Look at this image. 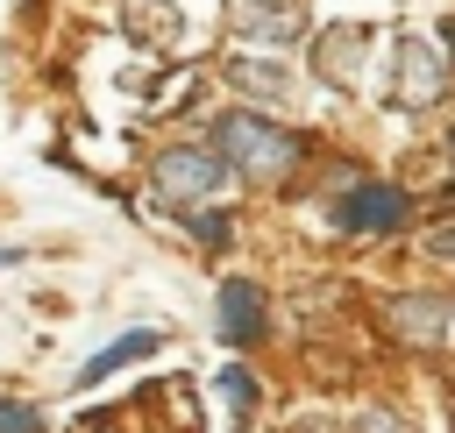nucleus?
<instances>
[{
	"label": "nucleus",
	"mask_w": 455,
	"mask_h": 433,
	"mask_svg": "<svg viewBox=\"0 0 455 433\" xmlns=\"http://www.w3.org/2000/svg\"><path fill=\"white\" fill-rule=\"evenodd\" d=\"M213 156H220V170H235L249 185H277L299 163V135L263 121V114H220L213 121Z\"/></svg>",
	"instance_id": "1"
},
{
	"label": "nucleus",
	"mask_w": 455,
	"mask_h": 433,
	"mask_svg": "<svg viewBox=\"0 0 455 433\" xmlns=\"http://www.w3.org/2000/svg\"><path fill=\"white\" fill-rule=\"evenodd\" d=\"M149 177H156V192L178 199V206H185V199H213V192L228 185V170H220L213 149H164Z\"/></svg>",
	"instance_id": "2"
},
{
	"label": "nucleus",
	"mask_w": 455,
	"mask_h": 433,
	"mask_svg": "<svg viewBox=\"0 0 455 433\" xmlns=\"http://www.w3.org/2000/svg\"><path fill=\"white\" fill-rule=\"evenodd\" d=\"M391 71H398V99H405V106H434V99L448 92V57H441L434 43H419V35H398Z\"/></svg>",
	"instance_id": "3"
},
{
	"label": "nucleus",
	"mask_w": 455,
	"mask_h": 433,
	"mask_svg": "<svg viewBox=\"0 0 455 433\" xmlns=\"http://www.w3.org/2000/svg\"><path fill=\"white\" fill-rule=\"evenodd\" d=\"M363 50H370V28L363 21H341V28H320L313 35V71L327 78V85H355L363 78Z\"/></svg>",
	"instance_id": "4"
},
{
	"label": "nucleus",
	"mask_w": 455,
	"mask_h": 433,
	"mask_svg": "<svg viewBox=\"0 0 455 433\" xmlns=\"http://www.w3.org/2000/svg\"><path fill=\"white\" fill-rule=\"evenodd\" d=\"M334 220H341V234H391L405 220V192L398 185H355L334 206Z\"/></svg>",
	"instance_id": "5"
},
{
	"label": "nucleus",
	"mask_w": 455,
	"mask_h": 433,
	"mask_svg": "<svg viewBox=\"0 0 455 433\" xmlns=\"http://www.w3.org/2000/svg\"><path fill=\"white\" fill-rule=\"evenodd\" d=\"M213 327H220L228 348H256V341H263V284L228 277V284H220V312H213Z\"/></svg>",
	"instance_id": "6"
},
{
	"label": "nucleus",
	"mask_w": 455,
	"mask_h": 433,
	"mask_svg": "<svg viewBox=\"0 0 455 433\" xmlns=\"http://www.w3.org/2000/svg\"><path fill=\"white\" fill-rule=\"evenodd\" d=\"M235 28H242L249 43H277V50H284V43L306 35V14H299L291 0H242V7H235Z\"/></svg>",
	"instance_id": "7"
},
{
	"label": "nucleus",
	"mask_w": 455,
	"mask_h": 433,
	"mask_svg": "<svg viewBox=\"0 0 455 433\" xmlns=\"http://www.w3.org/2000/svg\"><path fill=\"white\" fill-rule=\"evenodd\" d=\"M391 327H398L405 341L434 348V341L448 334V305H441V298H427V291H405V298H391Z\"/></svg>",
	"instance_id": "8"
},
{
	"label": "nucleus",
	"mask_w": 455,
	"mask_h": 433,
	"mask_svg": "<svg viewBox=\"0 0 455 433\" xmlns=\"http://www.w3.org/2000/svg\"><path fill=\"white\" fill-rule=\"evenodd\" d=\"M228 85L249 99H291V71L277 57H228Z\"/></svg>",
	"instance_id": "9"
},
{
	"label": "nucleus",
	"mask_w": 455,
	"mask_h": 433,
	"mask_svg": "<svg viewBox=\"0 0 455 433\" xmlns=\"http://www.w3.org/2000/svg\"><path fill=\"white\" fill-rule=\"evenodd\" d=\"M156 348H164V341H156L149 327H135V334H114V341H107V348H100V355L78 369V383H107L114 369H128V362H142V355H156Z\"/></svg>",
	"instance_id": "10"
},
{
	"label": "nucleus",
	"mask_w": 455,
	"mask_h": 433,
	"mask_svg": "<svg viewBox=\"0 0 455 433\" xmlns=\"http://www.w3.org/2000/svg\"><path fill=\"white\" fill-rule=\"evenodd\" d=\"M0 433H43L36 405H21V398H0Z\"/></svg>",
	"instance_id": "11"
},
{
	"label": "nucleus",
	"mask_w": 455,
	"mask_h": 433,
	"mask_svg": "<svg viewBox=\"0 0 455 433\" xmlns=\"http://www.w3.org/2000/svg\"><path fill=\"white\" fill-rule=\"evenodd\" d=\"M220 398H228V405H249V398H256L249 369H235V362H228V369H220Z\"/></svg>",
	"instance_id": "12"
},
{
	"label": "nucleus",
	"mask_w": 455,
	"mask_h": 433,
	"mask_svg": "<svg viewBox=\"0 0 455 433\" xmlns=\"http://www.w3.org/2000/svg\"><path fill=\"white\" fill-rule=\"evenodd\" d=\"M355 433H405V419H398V412H384V405H370V412L355 419Z\"/></svg>",
	"instance_id": "13"
},
{
	"label": "nucleus",
	"mask_w": 455,
	"mask_h": 433,
	"mask_svg": "<svg viewBox=\"0 0 455 433\" xmlns=\"http://www.w3.org/2000/svg\"><path fill=\"white\" fill-rule=\"evenodd\" d=\"M192 234H199L206 248H220V241H228V220H220V213H199V220H192Z\"/></svg>",
	"instance_id": "14"
},
{
	"label": "nucleus",
	"mask_w": 455,
	"mask_h": 433,
	"mask_svg": "<svg viewBox=\"0 0 455 433\" xmlns=\"http://www.w3.org/2000/svg\"><path fill=\"white\" fill-rule=\"evenodd\" d=\"M434 248H441V256H455V227H434Z\"/></svg>",
	"instance_id": "15"
},
{
	"label": "nucleus",
	"mask_w": 455,
	"mask_h": 433,
	"mask_svg": "<svg viewBox=\"0 0 455 433\" xmlns=\"http://www.w3.org/2000/svg\"><path fill=\"white\" fill-rule=\"evenodd\" d=\"M441 43H448V50H455V14H441Z\"/></svg>",
	"instance_id": "16"
},
{
	"label": "nucleus",
	"mask_w": 455,
	"mask_h": 433,
	"mask_svg": "<svg viewBox=\"0 0 455 433\" xmlns=\"http://www.w3.org/2000/svg\"><path fill=\"white\" fill-rule=\"evenodd\" d=\"M7 263H14V248H0V270H7Z\"/></svg>",
	"instance_id": "17"
}]
</instances>
